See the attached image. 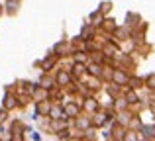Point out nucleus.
<instances>
[{
    "label": "nucleus",
    "instance_id": "1",
    "mask_svg": "<svg viewBox=\"0 0 155 141\" xmlns=\"http://www.w3.org/2000/svg\"><path fill=\"white\" fill-rule=\"evenodd\" d=\"M110 80L120 84V86L124 88V86H128V82H130V72L126 69H122V67H116V69L110 71Z\"/></svg>",
    "mask_w": 155,
    "mask_h": 141
},
{
    "label": "nucleus",
    "instance_id": "2",
    "mask_svg": "<svg viewBox=\"0 0 155 141\" xmlns=\"http://www.w3.org/2000/svg\"><path fill=\"white\" fill-rule=\"evenodd\" d=\"M112 120V114L106 110H98L92 114V127H96V130H100V127L108 126V122Z\"/></svg>",
    "mask_w": 155,
    "mask_h": 141
},
{
    "label": "nucleus",
    "instance_id": "3",
    "mask_svg": "<svg viewBox=\"0 0 155 141\" xmlns=\"http://www.w3.org/2000/svg\"><path fill=\"white\" fill-rule=\"evenodd\" d=\"M63 112H65L67 118L75 120L77 116H81V112H83V100H81V102H67L63 106Z\"/></svg>",
    "mask_w": 155,
    "mask_h": 141
},
{
    "label": "nucleus",
    "instance_id": "4",
    "mask_svg": "<svg viewBox=\"0 0 155 141\" xmlns=\"http://www.w3.org/2000/svg\"><path fill=\"white\" fill-rule=\"evenodd\" d=\"M137 133H140V139H155V123H141Z\"/></svg>",
    "mask_w": 155,
    "mask_h": 141
},
{
    "label": "nucleus",
    "instance_id": "5",
    "mask_svg": "<svg viewBox=\"0 0 155 141\" xmlns=\"http://www.w3.org/2000/svg\"><path fill=\"white\" fill-rule=\"evenodd\" d=\"M75 127L81 131V133H84L87 130H91L92 127V118H84V116H77L75 118Z\"/></svg>",
    "mask_w": 155,
    "mask_h": 141
},
{
    "label": "nucleus",
    "instance_id": "6",
    "mask_svg": "<svg viewBox=\"0 0 155 141\" xmlns=\"http://www.w3.org/2000/svg\"><path fill=\"white\" fill-rule=\"evenodd\" d=\"M83 110H87L88 114H94V112H98L100 110V104H98V100L96 98H92V96H88V98H84L83 100Z\"/></svg>",
    "mask_w": 155,
    "mask_h": 141
},
{
    "label": "nucleus",
    "instance_id": "7",
    "mask_svg": "<svg viewBox=\"0 0 155 141\" xmlns=\"http://www.w3.org/2000/svg\"><path fill=\"white\" fill-rule=\"evenodd\" d=\"M124 100L128 102V106H137V104L141 102L137 92H136V88H130V86H128V90L124 92Z\"/></svg>",
    "mask_w": 155,
    "mask_h": 141
},
{
    "label": "nucleus",
    "instance_id": "8",
    "mask_svg": "<svg viewBox=\"0 0 155 141\" xmlns=\"http://www.w3.org/2000/svg\"><path fill=\"white\" fill-rule=\"evenodd\" d=\"M71 80H73L71 71H59V72H57V76H55V82L59 84V86H69Z\"/></svg>",
    "mask_w": 155,
    "mask_h": 141
},
{
    "label": "nucleus",
    "instance_id": "9",
    "mask_svg": "<svg viewBox=\"0 0 155 141\" xmlns=\"http://www.w3.org/2000/svg\"><path fill=\"white\" fill-rule=\"evenodd\" d=\"M140 26H141V18H140V14L128 12V14H126V27L134 30V27H140Z\"/></svg>",
    "mask_w": 155,
    "mask_h": 141
},
{
    "label": "nucleus",
    "instance_id": "10",
    "mask_svg": "<svg viewBox=\"0 0 155 141\" xmlns=\"http://www.w3.org/2000/svg\"><path fill=\"white\" fill-rule=\"evenodd\" d=\"M100 27H102V31H104V34H108V35H112L114 34V31H116V22H114V20H110V18H104V22H102V26H100Z\"/></svg>",
    "mask_w": 155,
    "mask_h": 141
},
{
    "label": "nucleus",
    "instance_id": "11",
    "mask_svg": "<svg viewBox=\"0 0 155 141\" xmlns=\"http://www.w3.org/2000/svg\"><path fill=\"white\" fill-rule=\"evenodd\" d=\"M128 86L130 88H143L145 86V80L143 79H140V76H136V75H130V82H128Z\"/></svg>",
    "mask_w": 155,
    "mask_h": 141
},
{
    "label": "nucleus",
    "instance_id": "12",
    "mask_svg": "<svg viewBox=\"0 0 155 141\" xmlns=\"http://www.w3.org/2000/svg\"><path fill=\"white\" fill-rule=\"evenodd\" d=\"M69 47H71V45H69L67 41H59L55 45V55H67L69 53Z\"/></svg>",
    "mask_w": 155,
    "mask_h": 141
},
{
    "label": "nucleus",
    "instance_id": "13",
    "mask_svg": "<svg viewBox=\"0 0 155 141\" xmlns=\"http://www.w3.org/2000/svg\"><path fill=\"white\" fill-rule=\"evenodd\" d=\"M143 80H145V88H147V90H151V92H155V72L147 75Z\"/></svg>",
    "mask_w": 155,
    "mask_h": 141
},
{
    "label": "nucleus",
    "instance_id": "14",
    "mask_svg": "<svg viewBox=\"0 0 155 141\" xmlns=\"http://www.w3.org/2000/svg\"><path fill=\"white\" fill-rule=\"evenodd\" d=\"M98 10H100V12H102V14L106 16L110 10H112V2H110V0H106V2H102V4L98 6Z\"/></svg>",
    "mask_w": 155,
    "mask_h": 141
},
{
    "label": "nucleus",
    "instance_id": "15",
    "mask_svg": "<svg viewBox=\"0 0 155 141\" xmlns=\"http://www.w3.org/2000/svg\"><path fill=\"white\" fill-rule=\"evenodd\" d=\"M14 106H16V98H14V96H6V98H4V108L12 110Z\"/></svg>",
    "mask_w": 155,
    "mask_h": 141
},
{
    "label": "nucleus",
    "instance_id": "16",
    "mask_svg": "<svg viewBox=\"0 0 155 141\" xmlns=\"http://www.w3.org/2000/svg\"><path fill=\"white\" fill-rule=\"evenodd\" d=\"M153 102H155V92H153Z\"/></svg>",
    "mask_w": 155,
    "mask_h": 141
},
{
    "label": "nucleus",
    "instance_id": "17",
    "mask_svg": "<svg viewBox=\"0 0 155 141\" xmlns=\"http://www.w3.org/2000/svg\"><path fill=\"white\" fill-rule=\"evenodd\" d=\"M0 14H2V10H0Z\"/></svg>",
    "mask_w": 155,
    "mask_h": 141
}]
</instances>
